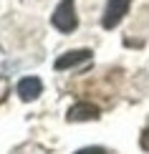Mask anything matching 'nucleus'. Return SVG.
Instances as JSON below:
<instances>
[{"label": "nucleus", "instance_id": "nucleus-5", "mask_svg": "<svg viewBox=\"0 0 149 154\" xmlns=\"http://www.w3.org/2000/svg\"><path fill=\"white\" fill-rule=\"evenodd\" d=\"M91 58V51L88 48H81V51H68V53H63L61 58H56V71H66V68H73V66H79V63L83 61H88Z\"/></svg>", "mask_w": 149, "mask_h": 154}, {"label": "nucleus", "instance_id": "nucleus-2", "mask_svg": "<svg viewBox=\"0 0 149 154\" xmlns=\"http://www.w3.org/2000/svg\"><path fill=\"white\" fill-rule=\"evenodd\" d=\"M129 5H132V0H106V10H104L101 25L106 30L116 28V25L124 20V15L129 13Z\"/></svg>", "mask_w": 149, "mask_h": 154}, {"label": "nucleus", "instance_id": "nucleus-6", "mask_svg": "<svg viewBox=\"0 0 149 154\" xmlns=\"http://www.w3.org/2000/svg\"><path fill=\"white\" fill-rule=\"evenodd\" d=\"M76 154H106V149H101V146H83Z\"/></svg>", "mask_w": 149, "mask_h": 154}, {"label": "nucleus", "instance_id": "nucleus-1", "mask_svg": "<svg viewBox=\"0 0 149 154\" xmlns=\"http://www.w3.org/2000/svg\"><path fill=\"white\" fill-rule=\"evenodd\" d=\"M51 23H53V28H56V30H61V33H73L76 25H79L73 0H61V3L56 5L53 15H51Z\"/></svg>", "mask_w": 149, "mask_h": 154}, {"label": "nucleus", "instance_id": "nucleus-4", "mask_svg": "<svg viewBox=\"0 0 149 154\" xmlns=\"http://www.w3.org/2000/svg\"><path fill=\"white\" fill-rule=\"evenodd\" d=\"M41 91H43V83H41V79H38V76H25V79L18 81V96H20L23 101L38 99V96H41Z\"/></svg>", "mask_w": 149, "mask_h": 154}, {"label": "nucleus", "instance_id": "nucleus-3", "mask_svg": "<svg viewBox=\"0 0 149 154\" xmlns=\"http://www.w3.org/2000/svg\"><path fill=\"white\" fill-rule=\"evenodd\" d=\"M99 106L88 104V101H79V104H73L68 109V121H91V119H99Z\"/></svg>", "mask_w": 149, "mask_h": 154}, {"label": "nucleus", "instance_id": "nucleus-7", "mask_svg": "<svg viewBox=\"0 0 149 154\" xmlns=\"http://www.w3.org/2000/svg\"><path fill=\"white\" fill-rule=\"evenodd\" d=\"M139 146H141L144 152H149V129L141 131V137H139Z\"/></svg>", "mask_w": 149, "mask_h": 154}]
</instances>
